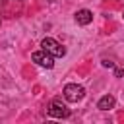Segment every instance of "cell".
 <instances>
[{
    "instance_id": "7a4b0ae2",
    "label": "cell",
    "mask_w": 124,
    "mask_h": 124,
    "mask_svg": "<svg viewBox=\"0 0 124 124\" xmlns=\"http://www.w3.org/2000/svg\"><path fill=\"white\" fill-rule=\"evenodd\" d=\"M83 95H85V89H83L81 85H78V83H68V85L64 87V99L70 101V103L81 101Z\"/></svg>"
},
{
    "instance_id": "3957f363",
    "label": "cell",
    "mask_w": 124,
    "mask_h": 124,
    "mask_svg": "<svg viewBox=\"0 0 124 124\" xmlns=\"http://www.w3.org/2000/svg\"><path fill=\"white\" fill-rule=\"evenodd\" d=\"M31 58H33V62H37V64L43 66V68H52V66H54V56H52L50 52L43 50V48L37 50V52H33Z\"/></svg>"
},
{
    "instance_id": "8992f818",
    "label": "cell",
    "mask_w": 124,
    "mask_h": 124,
    "mask_svg": "<svg viewBox=\"0 0 124 124\" xmlns=\"http://www.w3.org/2000/svg\"><path fill=\"white\" fill-rule=\"evenodd\" d=\"M114 97L112 95H105V97H101L99 99V103H97V108H101V110H108V108H112L114 107Z\"/></svg>"
},
{
    "instance_id": "277c9868",
    "label": "cell",
    "mask_w": 124,
    "mask_h": 124,
    "mask_svg": "<svg viewBox=\"0 0 124 124\" xmlns=\"http://www.w3.org/2000/svg\"><path fill=\"white\" fill-rule=\"evenodd\" d=\"M46 112L50 116H54V118H66V116H70V108L66 105H62V101H58V99H54L50 103V107L46 108Z\"/></svg>"
},
{
    "instance_id": "5b68a950",
    "label": "cell",
    "mask_w": 124,
    "mask_h": 124,
    "mask_svg": "<svg viewBox=\"0 0 124 124\" xmlns=\"http://www.w3.org/2000/svg\"><path fill=\"white\" fill-rule=\"evenodd\" d=\"M91 21H93V14H91L89 10H78V12H76V23L87 25V23H91Z\"/></svg>"
},
{
    "instance_id": "52a82bcc",
    "label": "cell",
    "mask_w": 124,
    "mask_h": 124,
    "mask_svg": "<svg viewBox=\"0 0 124 124\" xmlns=\"http://www.w3.org/2000/svg\"><path fill=\"white\" fill-rule=\"evenodd\" d=\"M114 74H116V78H120V76L124 74V70H122V68H116V70H114Z\"/></svg>"
},
{
    "instance_id": "6da1fadb",
    "label": "cell",
    "mask_w": 124,
    "mask_h": 124,
    "mask_svg": "<svg viewBox=\"0 0 124 124\" xmlns=\"http://www.w3.org/2000/svg\"><path fill=\"white\" fill-rule=\"evenodd\" d=\"M41 46H43V50L50 52L52 56H64V54H66V48H64L56 39H52V37H45V39L41 41Z\"/></svg>"
}]
</instances>
